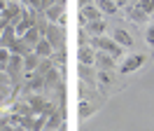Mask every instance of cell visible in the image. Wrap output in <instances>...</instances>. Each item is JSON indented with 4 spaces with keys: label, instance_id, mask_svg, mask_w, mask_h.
I'll return each mask as SVG.
<instances>
[{
    "label": "cell",
    "instance_id": "40",
    "mask_svg": "<svg viewBox=\"0 0 154 131\" xmlns=\"http://www.w3.org/2000/svg\"><path fill=\"white\" fill-rule=\"evenodd\" d=\"M14 2H19V0H14Z\"/></svg>",
    "mask_w": 154,
    "mask_h": 131
},
{
    "label": "cell",
    "instance_id": "14",
    "mask_svg": "<svg viewBox=\"0 0 154 131\" xmlns=\"http://www.w3.org/2000/svg\"><path fill=\"white\" fill-rule=\"evenodd\" d=\"M40 66V56L35 52H28V54H23V75L28 77V75L35 73V68Z\"/></svg>",
    "mask_w": 154,
    "mask_h": 131
},
{
    "label": "cell",
    "instance_id": "23",
    "mask_svg": "<svg viewBox=\"0 0 154 131\" xmlns=\"http://www.w3.org/2000/svg\"><path fill=\"white\" fill-rule=\"evenodd\" d=\"M63 12H66V7L56 2V5H51L49 9H45V19H47L49 24H56V21H58V17H61Z\"/></svg>",
    "mask_w": 154,
    "mask_h": 131
},
{
    "label": "cell",
    "instance_id": "7",
    "mask_svg": "<svg viewBox=\"0 0 154 131\" xmlns=\"http://www.w3.org/2000/svg\"><path fill=\"white\" fill-rule=\"evenodd\" d=\"M21 12H23V5H21V2L7 0V5L0 9V19H2L5 24H14V21L21 17Z\"/></svg>",
    "mask_w": 154,
    "mask_h": 131
},
{
    "label": "cell",
    "instance_id": "12",
    "mask_svg": "<svg viewBox=\"0 0 154 131\" xmlns=\"http://www.w3.org/2000/svg\"><path fill=\"white\" fill-rule=\"evenodd\" d=\"M112 40H115L119 47H124V49L133 47V37H131V33H128L126 28H115V33H112Z\"/></svg>",
    "mask_w": 154,
    "mask_h": 131
},
{
    "label": "cell",
    "instance_id": "33",
    "mask_svg": "<svg viewBox=\"0 0 154 131\" xmlns=\"http://www.w3.org/2000/svg\"><path fill=\"white\" fill-rule=\"evenodd\" d=\"M51 5H56V0H40V9L38 12H45V9H49Z\"/></svg>",
    "mask_w": 154,
    "mask_h": 131
},
{
    "label": "cell",
    "instance_id": "4",
    "mask_svg": "<svg viewBox=\"0 0 154 131\" xmlns=\"http://www.w3.org/2000/svg\"><path fill=\"white\" fill-rule=\"evenodd\" d=\"M28 105H30V110H33V115H49L51 110H56V105L51 101H47L42 94H30L28 98Z\"/></svg>",
    "mask_w": 154,
    "mask_h": 131
},
{
    "label": "cell",
    "instance_id": "9",
    "mask_svg": "<svg viewBox=\"0 0 154 131\" xmlns=\"http://www.w3.org/2000/svg\"><path fill=\"white\" fill-rule=\"evenodd\" d=\"M77 61H79V63H87V66H94V61H96V49L91 45H79V49H77Z\"/></svg>",
    "mask_w": 154,
    "mask_h": 131
},
{
    "label": "cell",
    "instance_id": "1",
    "mask_svg": "<svg viewBox=\"0 0 154 131\" xmlns=\"http://www.w3.org/2000/svg\"><path fill=\"white\" fill-rule=\"evenodd\" d=\"M89 45L94 47V49H100V52L112 54L117 61H119V59H122V54H124V47H119L110 35H94V37H89Z\"/></svg>",
    "mask_w": 154,
    "mask_h": 131
},
{
    "label": "cell",
    "instance_id": "8",
    "mask_svg": "<svg viewBox=\"0 0 154 131\" xmlns=\"http://www.w3.org/2000/svg\"><path fill=\"white\" fill-rule=\"evenodd\" d=\"M115 63H117V59L112 54L96 49V61H94V66H96L98 70H115Z\"/></svg>",
    "mask_w": 154,
    "mask_h": 131
},
{
    "label": "cell",
    "instance_id": "6",
    "mask_svg": "<svg viewBox=\"0 0 154 131\" xmlns=\"http://www.w3.org/2000/svg\"><path fill=\"white\" fill-rule=\"evenodd\" d=\"M45 37L49 40V45L54 47V52L61 49V47H66V33H63V28L58 26V24H47Z\"/></svg>",
    "mask_w": 154,
    "mask_h": 131
},
{
    "label": "cell",
    "instance_id": "5",
    "mask_svg": "<svg viewBox=\"0 0 154 131\" xmlns=\"http://www.w3.org/2000/svg\"><path fill=\"white\" fill-rule=\"evenodd\" d=\"M12 26H14V33H17V35L21 37V35H23V33H26V30H28L30 26H35V9H30V7H23L21 17L17 19V21H14Z\"/></svg>",
    "mask_w": 154,
    "mask_h": 131
},
{
    "label": "cell",
    "instance_id": "27",
    "mask_svg": "<svg viewBox=\"0 0 154 131\" xmlns=\"http://www.w3.org/2000/svg\"><path fill=\"white\" fill-rule=\"evenodd\" d=\"M12 112H17V115H33L28 101H17L14 105H12Z\"/></svg>",
    "mask_w": 154,
    "mask_h": 131
},
{
    "label": "cell",
    "instance_id": "38",
    "mask_svg": "<svg viewBox=\"0 0 154 131\" xmlns=\"http://www.w3.org/2000/svg\"><path fill=\"white\" fill-rule=\"evenodd\" d=\"M79 2V7H84V5H89V2H94V0H77Z\"/></svg>",
    "mask_w": 154,
    "mask_h": 131
},
{
    "label": "cell",
    "instance_id": "28",
    "mask_svg": "<svg viewBox=\"0 0 154 131\" xmlns=\"http://www.w3.org/2000/svg\"><path fill=\"white\" fill-rule=\"evenodd\" d=\"M54 66H56V63H54V59H51V56H49V59H40V66L35 68V73L45 77V73H47L49 68H54Z\"/></svg>",
    "mask_w": 154,
    "mask_h": 131
},
{
    "label": "cell",
    "instance_id": "26",
    "mask_svg": "<svg viewBox=\"0 0 154 131\" xmlns=\"http://www.w3.org/2000/svg\"><path fill=\"white\" fill-rule=\"evenodd\" d=\"M12 96H14L12 82H2V84H0V105H2V103H10Z\"/></svg>",
    "mask_w": 154,
    "mask_h": 131
},
{
    "label": "cell",
    "instance_id": "17",
    "mask_svg": "<svg viewBox=\"0 0 154 131\" xmlns=\"http://www.w3.org/2000/svg\"><path fill=\"white\" fill-rule=\"evenodd\" d=\"M58 84H61V77H58V68L54 66L45 73V89H56Z\"/></svg>",
    "mask_w": 154,
    "mask_h": 131
},
{
    "label": "cell",
    "instance_id": "39",
    "mask_svg": "<svg viewBox=\"0 0 154 131\" xmlns=\"http://www.w3.org/2000/svg\"><path fill=\"white\" fill-rule=\"evenodd\" d=\"M56 2H58V5H63V7H66V0H56Z\"/></svg>",
    "mask_w": 154,
    "mask_h": 131
},
{
    "label": "cell",
    "instance_id": "21",
    "mask_svg": "<svg viewBox=\"0 0 154 131\" xmlns=\"http://www.w3.org/2000/svg\"><path fill=\"white\" fill-rule=\"evenodd\" d=\"M28 52H33L26 42H23V37H14V42L10 45V54H19V56H23V54H28Z\"/></svg>",
    "mask_w": 154,
    "mask_h": 131
},
{
    "label": "cell",
    "instance_id": "35",
    "mask_svg": "<svg viewBox=\"0 0 154 131\" xmlns=\"http://www.w3.org/2000/svg\"><path fill=\"white\" fill-rule=\"evenodd\" d=\"M2 82H10V77H7L5 70H0V84H2Z\"/></svg>",
    "mask_w": 154,
    "mask_h": 131
},
{
    "label": "cell",
    "instance_id": "18",
    "mask_svg": "<svg viewBox=\"0 0 154 131\" xmlns=\"http://www.w3.org/2000/svg\"><path fill=\"white\" fill-rule=\"evenodd\" d=\"M61 124H63V117H61V112H58V110H51V112L47 115L45 129H49V131H58V129H61Z\"/></svg>",
    "mask_w": 154,
    "mask_h": 131
},
{
    "label": "cell",
    "instance_id": "36",
    "mask_svg": "<svg viewBox=\"0 0 154 131\" xmlns=\"http://www.w3.org/2000/svg\"><path fill=\"white\" fill-rule=\"evenodd\" d=\"M115 2H117V7L122 9V7H126V2H128V0H115Z\"/></svg>",
    "mask_w": 154,
    "mask_h": 131
},
{
    "label": "cell",
    "instance_id": "10",
    "mask_svg": "<svg viewBox=\"0 0 154 131\" xmlns=\"http://www.w3.org/2000/svg\"><path fill=\"white\" fill-rule=\"evenodd\" d=\"M79 17H82V24H87V21H96V19H103V12L96 7V2H89V5H84V7H82Z\"/></svg>",
    "mask_w": 154,
    "mask_h": 131
},
{
    "label": "cell",
    "instance_id": "13",
    "mask_svg": "<svg viewBox=\"0 0 154 131\" xmlns=\"http://www.w3.org/2000/svg\"><path fill=\"white\" fill-rule=\"evenodd\" d=\"M33 52H35V54L40 56V59H49V56H54V47L49 45V40H47L45 35H42V37L38 40V45L33 47Z\"/></svg>",
    "mask_w": 154,
    "mask_h": 131
},
{
    "label": "cell",
    "instance_id": "29",
    "mask_svg": "<svg viewBox=\"0 0 154 131\" xmlns=\"http://www.w3.org/2000/svg\"><path fill=\"white\" fill-rule=\"evenodd\" d=\"M66 61H68L66 47H61V49H56V52H54V63H56V68H61V70H63V66H66Z\"/></svg>",
    "mask_w": 154,
    "mask_h": 131
},
{
    "label": "cell",
    "instance_id": "22",
    "mask_svg": "<svg viewBox=\"0 0 154 131\" xmlns=\"http://www.w3.org/2000/svg\"><path fill=\"white\" fill-rule=\"evenodd\" d=\"M96 110H98V103H91V101H87V98L79 101V117H82V120H89Z\"/></svg>",
    "mask_w": 154,
    "mask_h": 131
},
{
    "label": "cell",
    "instance_id": "34",
    "mask_svg": "<svg viewBox=\"0 0 154 131\" xmlns=\"http://www.w3.org/2000/svg\"><path fill=\"white\" fill-rule=\"evenodd\" d=\"M56 24H58V26H61V28H63V26H66V24H68V14H66V12H63V14L58 17V21H56Z\"/></svg>",
    "mask_w": 154,
    "mask_h": 131
},
{
    "label": "cell",
    "instance_id": "25",
    "mask_svg": "<svg viewBox=\"0 0 154 131\" xmlns=\"http://www.w3.org/2000/svg\"><path fill=\"white\" fill-rule=\"evenodd\" d=\"M42 89H45V77L38 75V73H33V75H30V80H28V91L30 94H40Z\"/></svg>",
    "mask_w": 154,
    "mask_h": 131
},
{
    "label": "cell",
    "instance_id": "20",
    "mask_svg": "<svg viewBox=\"0 0 154 131\" xmlns=\"http://www.w3.org/2000/svg\"><path fill=\"white\" fill-rule=\"evenodd\" d=\"M128 19H131L133 24H145V26L149 24V17H147V14H145L143 9L138 7V5H133V7H128Z\"/></svg>",
    "mask_w": 154,
    "mask_h": 131
},
{
    "label": "cell",
    "instance_id": "15",
    "mask_svg": "<svg viewBox=\"0 0 154 131\" xmlns=\"http://www.w3.org/2000/svg\"><path fill=\"white\" fill-rule=\"evenodd\" d=\"M77 73H79V77L84 80V84H89V82H96V66L79 63V66H77Z\"/></svg>",
    "mask_w": 154,
    "mask_h": 131
},
{
    "label": "cell",
    "instance_id": "30",
    "mask_svg": "<svg viewBox=\"0 0 154 131\" xmlns=\"http://www.w3.org/2000/svg\"><path fill=\"white\" fill-rule=\"evenodd\" d=\"M145 42H147V47H154V21L145 26Z\"/></svg>",
    "mask_w": 154,
    "mask_h": 131
},
{
    "label": "cell",
    "instance_id": "19",
    "mask_svg": "<svg viewBox=\"0 0 154 131\" xmlns=\"http://www.w3.org/2000/svg\"><path fill=\"white\" fill-rule=\"evenodd\" d=\"M14 37H17L14 26H12V24H7V26L0 30V47H7V49H10V45L14 42Z\"/></svg>",
    "mask_w": 154,
    "mask_h": 131
},
{
    "label": "cell",
    "instance_id": "37",
    "mask_svg": "<svg viewBox=\"0 0 154 131\" xmlns=\"http://www.w3.org/2000/svg\"><path fill=\"white\" fill-rule=\"evenodd\" d=\"M12 126H14V131H28V129H23L21 124H12Z\"/></svg>",
    "mask_w": 154,
    "mask_h": 131
},
{
    "label": "cell",
    "instance_id": "11",
    "mask_svg": "<svg viewBox=\"0 0 154 131\" xmlns=\"http://www.w3.org/2000/svg\"><path fill=\"white\" fill-rule=\"evenodd\" d=\"M105 28H107L105 21H103V19H96V21H87V24H84V33H87L89 37L105 35Z\"/></svg>",
    "mask_w": 154,
    "mask_h": 131
},
{
    "label": "cell",
    "instance_id": "2",
    "mask_svg": "<svg viewBox=\"0 0 154 131\" xmlns=\"http://www.w3.org/2000/svg\"><path fill=\"white\" fill-rule=\"evenodd\" d=\"M5 73H7V77H10L14 94H17L19 80H21V75H23V56H19V54H10V61H7V68H5Z\"/></svg>",
    "mask_w": 154,
    "mask_h": 131
},
{
    "label": "cell",
    "instance_id": "24",
    "mask_svg": "<svg viewBox=\"0 0 154 131\" xmlns=\"http://www.w3.org/2000/svg\"><path fill=\"white\" fill-rule=\"evenodd\" d=\"M21 37H23V42H26V45H28L30 49H33V47L38 45V40L42 37V33H40V30H38L35 26H30V28H28V30H26V33H23Z\"/></svg>",
    "mask_w": 154,
    "mask_h": 131
},
{
    "label": "cell",
    "instance_id": "41",
    "mask_svg": "<svg viewBox=\"0 0 154 131\" xmlns=\"http://www.w3.org/2000/svg\"><path fill=\"white\" fill-rule=\"evenodd\" d=\"M45 131H49V129H45Z\"/></svg>",
    "mask_w": 154,
    "mask_h": 131
},
{
    "label": "cell",
    "instance_id": "3",
    "mask_svg": "<svg viewBox=\"0 0 154 131\" xmlns=\"http://www.w3.org/2000/svg\"><path fill=\"white\" fill-rule=\"evenodd\" d=\"M147 63V54H140V52H133V54H128L119 63V75H131V73H135V70H140L143 66Z\"/></svg>",
    "mask_w": 154,
    "mask_h": 131
},
{
    "label": "cell",
    "instance_id": "31",
    "mask_svg": "<svg viewBox=\"0 0 154 131\" xmlns=\"http://www.w3.org/2000/svg\"><path fill=\"white\" fill-rule=\"evenodd\" d=\"M135 5H138V7L143 9V12L147 14V17H152V12H154V0H138Z\"/></svg>",
    "mask_w": 154,
    "mask_h": 131
},
{
    "label": "cell",
    "instance_id": "32",
    "mask_svg": "<svg viewBox=\"0 0 154 131\" xmlns=\"http://www.w3.org/2000/svg\"><path fill=\"white\" fill-rule=\"evenodd\" d=\"M7 61H10V49L7 47H0V70L7 68Z\"/></svg>",
    "mask_w": 154,
    "mask_h": 131
},
{
    "label": "cell",
    "instance_id": "16",
    "mask_svg": "<svg viewBox=\"0 0 154 131\" xmlns=\"http://www.w3.org/2000/svg\"><path fill=\"white\" fill-rule=\"evenodd\" d=\"M94 2H96V7L100 9V12H103V17H115L117 12H119V7H117V2L115 0H94Z\"/></svg>",
    "mask_w": 154,
    "mask_h": 131
}]
</instances>
